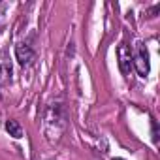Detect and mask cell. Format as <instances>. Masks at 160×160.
I'll return each instance as SVG.
<instances>
[{"mask_svg":"<svg viewBox=\"0 0 160 160\" xmlns=\"http://www.w3.org/2000/svg\"><path fill=\"white\" fill-rule=\"evenodd\" d=\"M111 160H126V158H119V156H117V158H111Z\"/></svg>","mask_w":160,"mask_h":160,"instance_id":"cell-8","label":"cell"},{"mask_svg":"<svg viewBox=\"0 0 160 160\" xmlns=\"http://www.w3.org/2000/svg\"><path fill=\"white\" fill-rule=\"evenodd\" d=\"M13 81V66L8 51H0V87H8Z\"/></svg>","mask_w":160,"mask_h":160,"instance_id":"cell-4","label":"cell"},{"mask_svg":"<svg viewBox=\"0 0 160 160\" xmlns=\"http://www.w3.org/2000/svg\"><path fill=\"white\" fill-rule=\"evenodd\" d=\"M151 128H152V143L158 145V124L154 119H151Z\"/></svg>","mask_w":160,"mask_h":160,"instance_id":"cell-7","label":"cell"},{"mask_svg":"<svg viewBox=\"0 0 160 160\" xmlns=\"http://www.w3.org/2000/svg\"><path fill=\"white\" fill-rule=\"evenodd\" d=\"M66 109L60 100L49 102L43 111V134L51 143H58L66 132Z\"/></svg>","mask_w":160,"mask_h":160,"instance_id":"cell-1","label":"cell"},{"mask_svg":"<svg viewBox=\"0 0 160 160\" xmlns=\"http://www.w3.org/2000/svg\"><path fill=\"white\" fill-rule=\"evenodd\" d=\"M4 128H6V132H8L13 139H21V138H23V126H21L19 121L8 119V121L4 122Z\"/></svg>","mask_w":160,"mask_h":160,"instance_id":"cell-6","label":"cell"},{"mask_svg":"<svg viewBox=\"0 0 160 160\" xmlns=\"http://www.w3.org/2000/svg\"><path fill=\"white\" fill-rule=\"evenodd\" d=\"M117 60H119V70L124 77L130 75L134 64H132V49L126 45V43H121L117 47Z\"/></svg>","mask_w":160,"mask_h":160,"instance_id":"cell-5","label":"cell"},{"mask_svg":"<svg viewBox=\"0 0 160 160\" xmlns=\"http://www.w3.org/2000/svg\"><path fill=\"white\" fill-rule=\"evenodd\" d=\"M15 58H17L21 68H30L36 62V51L27 40L25 42L21 40V42L15 43Z\"/></svg>","mask_w":160,"mask_h":160,"instance_id":"cell-3","label":"cell"},{"mask_svg":"<svg viewBox=\"0 0 160 160\" xmlns=\"http://www.w3.org/2000/svg\"><path fill=\"white\" fill-rule=\"evenodd\" d=\"M132 64L138 72L139 77H147L151 72V60H149V51L145 47V43L138 42L136 43V51L132 53Z\"/></svg>","mask_w":160,"mask_h":160,"instance_id":"cell-2","label":"cell"}]
</instances>
